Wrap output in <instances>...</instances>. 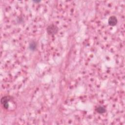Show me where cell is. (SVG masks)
Wrapping results in <instances>:
<instances>
[{"label":"cell","mask_w":125,"mask_h":125,"mask_svg":"<svg viewBox=\"0 0 125 125\" xmlns=\"http://www.w3.org/2000/svg\"><path fill=\"white\" fill-rule=\"evenodd\" d=\"M117 19L114 16H112L109 17L108 20V23L109 25L111 26L116 25L117 24Z\"/></svg>","instance_id":"obj_3"},{"label":"cell","mask_w":125,"mask_h":125,"mask_svg":"<svg viewBox=\"0 0 125 125\" xmlns=\"http://www.w3.org/2000/svg\"><path fill=\"white\" fill-rule=\"evenodd\" d=\"M58 30L59 29L58 27L54 24H51L49 25L46 28L47 33L50 35H54L57 34Z\"/></svg>","instance_id":"obj_1"},{"label":"cell","mask_w":125,"mask_h":125,"mask_svg":"<svg viewBox=\"0 0 125 125\" xmlns=\"http://www.w3.org/2000/svg\"><path fill=\"white\" fill-rule=\"evenodd\" d=\"M96 111L97 112L100 113V114H102L106 112V108L104 107V106H98V107H97L96 108Z\"/></svg>","instance_id":"obj_5"},{"label":"cell","mask_w":125,"mask_h":125,"mask_svg":"<svg viewBox=\"0 0 125 125\" xmlns=\"http://www.w3.org/2000/svg\"><path fill=\"white\" fill-rule=\"evenodd\" d=\"M37 48V44L36 42H35V41H32L29 43V48L31 50L34 51L36 50Z\"/></svg>","instance_id":"obj_4"},{"label":"cell","mask_w":125,"mask_h":125,"mask_svg":"<svg viewBox=\"0 0 125 125\" xmlns=\"http://www.w3.org/2000/svg\"><path fill=\"white\" fill-rule=\"evenodd\" d=\"M33 2H35V3H39V2H40V1H34Z\"/></svg>","instance_id":"obj_6"},{"label":"cell","mask_w":125,"mask_h":125,"mask_svg":"<svg viewBox=\"0 0 125 125\" xmlns=\"http://www.w3.org/2000/svg\"><path fill=\"white\" fill-rule=\"evenodd\" d=\"M10 98H9V97L8 96H5L2 98L1 104L3 105L4 107L5 108L7 109L9 107L8 102L10 101Z\"/></svg>","instance_id":"obj_2"}]
</instances>
